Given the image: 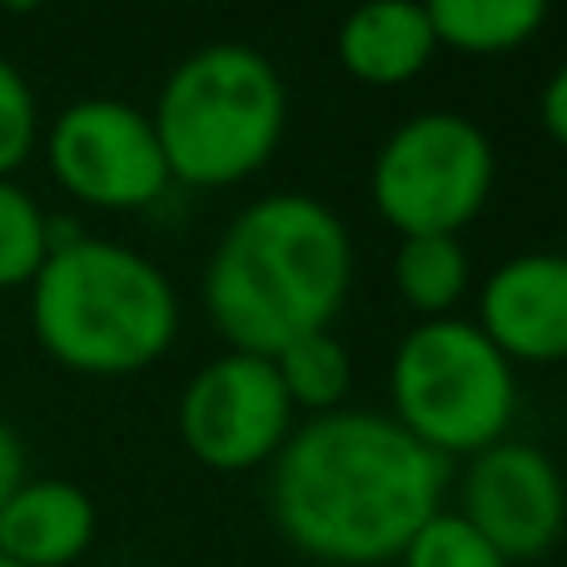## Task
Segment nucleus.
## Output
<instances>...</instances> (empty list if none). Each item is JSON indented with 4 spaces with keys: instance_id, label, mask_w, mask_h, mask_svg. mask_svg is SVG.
<instances>
[{
    "instance_id": "1",
    "label": "nucleus",
    "mask_w": 567,
    "mask_h": 567,
    "mask_svg": "<svg viewBox=\"0 0 567 567\" xmlns=\"http://www.w3.org/2000/svg\"><path fill=\"white\" fill-rule=\"evenodd\" d=\"M449 458L383 413L333 409L299 423L275 458L269 508L279 533L313 563H399L413 533L443 513Z\"/></svg>"
},
{
    "instance_id": "2",
    "label": "nucleus",
    "mask_w": 567,
    "mask_h": 567,
    "mask_svg": "<svg viewBox=\"0 0 567 567\" xmlns=\"http://www.w3.org/2000/svg\"><path fill=\"white\" fill-rule=\"evenodd\" d=\"M353 284L343 219L313 195H265L225 229L205 269L209 323L229 349L275 359L339 319Z\"/></svg>"
},
{
    "instance_id": "3",
    "label": "nucleus",
    "mask_w": 567,
    "mask_h": 567,
    "mask_svg": "<svg viewBox=\"0 0 567 567\" xmlns=\"http://www.w3.org/2000/svg\"><path fill=\"white\" fill-rule=\"evenodd\" d=\"M40 349L85 379H125L169 353L179 333L175 284L155 259L115 239H70L30 279Z\"/></svg>"
},
{
    "instance_id": "4",
    "label": "nucleus",
    "mask_w": 567,
    "mask_h": 567,
    "mask_svg": "<svg viewBox=\"0 0 567 567\" xmlns=\"http://www.w3.org/2000/svg\"><path fill=\"white\" fill-rule=\"evenodd\" d=\"M289 120V90L255 45H205L169 70L155 100L159 150L169 179L195 189H225L269 165Z\"/></svg>"
},
{
    "instance_id": "5",
    "label": "nucleus",
    "mask_w": 567,
    "mask_h": 567,
    "mask_svg": "<svg viewBox=\"0 0 567 567\" xmlns=\"http://www.w3.org/2000/svg\"><path fill=\"white\" fill-rule=\"evenodd\" d=\"M393 423L439 458H473L508 439L518 413L513 363L468 319H423L403 333L389 369Z\"/></svg>"
},
{
    "instance_id": "6",
    "label": "nucleus",
    "mask_w": 567,
    "mask_h": 567,
    "mask_svg": "<svg viewBox=\"0 0 567 567\" xmlns=\"http://www.w3.org/2000/svg\"><path fill=\"white\" fill-rule=\"evenodd\" d=\"M498 179V155L473 120L429 110L413 115L383 140L373 159V205L399 229L413 235H458L483 215Z\"/></svg>"
},
{
    "instance_id": "7",
    "label": "nucleus",
    "mask_w": 567,
    "mask_h": 567,
    "mask_svg": "<svg viewBox=\"0 0 567 567\" xmlns=\"http://www.w3.org/2000/svg\"><path fill=\"white\" fill-rule=\"evenodd\" d=\"M45 159L60 189L90 209H145L175 185L150 115L110 95L60 110L45 130Z\"/></svg>"
},
{
    "instance_id": "8",
    "label": "nucleus",
    "mask_w": 567,
    "mask_h": 567,
    "mask_svg": "<svg viewBox=\"0 0 567 567\" xmlns=\"http://www.w3.org/2000/svg\"><path fill=\"white\" fill-rule=\"evenodd\" d=\"M293 433V403L284 393L275 359L219 353L179 393V439L189 458L215 473H249L275 463Z\"/></svg>"
},
{
    "instance_id": "9",
    "label": "nucleus",
    "mask_w": 567,
    "mask_h": 567,
    "mask_svg": "<svg viewBox=\"0 0 567 567\" xmlns=\"http://www.w3.org/2000/svg\"><path fill=\"white\" fill-rule=\"evenodd\" d=\"M458 498V518L508 567L543 558L567 528V483L558 463L533 443L503 439L473 453Z\"/></svg>"
},
{
    "instance_id": "10",
    "label": "nucleus",
    "mask_w": 567,
    "mask_h": 567,
    "mask_svg": "<svg viewBox=\"0 0 567 567\" xmlns=\"http://www.w3.org/2000/svg\"><path fill=\"white\" fill-rule=\"evenodd\" d=\"M478 329L508 363L567 359V255H518L483 284Z\"/></svg>"
},
{
    "instance_id": "11",
    "label": "nucleus",
    "mask_w": 567,
    "mask_h": 567,
    "mask_svg": "<svg viewBox=\"0 0 567 567\" xmlns=\"http://www.w3.org/2000/svg\"><path fill=\"white\" fill-rule=\"evenodd\" d=\"M95 543V503L80 483L25 478L0 508V558L20 567H70Z\"/></svg>"
},
{
    "instance_id": "12",
    "label": "nucleus",
    "mask_w": 567,
    "mask_h": 567,
    "mask_svg": "<svg viewBox=\"0 0 567 567\" xmlns=\"http://www.w3.org/2000/svg\"><path fill=\"white\" fill-rule=\"evenodd\" d=\"M439 50L419 0H363L339 25V65L359 85H409Z\"/></svg>"
},
{
    "instance_id": "13",
    "label": "nucleus",
    "mask_w": 567,
    "mask_h": 567,
    "mask_svg": "<svg viewBox=\"0 0 567 567\" xmlns=\"http://www.w3.org/2000/svg\"><path fill=\"white\" fill-rule=\"evenodd\" d=\"M433 40L458 55H508L548 20V0H419Z\"/></svg>"
},
{
    "instance_id": "14",
    "label": "nucleus",
    "mask_w": 567,
    "mask_h": 567,
    "mask_svg": "<svg viewBox=\"0 0 567 567\" xmlns=\"http://www.w3.org/2000/svg\"><path fill=\"white\" fill-rule=\"evenodd\" d=\"M393 284H399L409 309H419L423 319H443L463 299V289H468V249L458 245V235L399 239Z\"/></svg>"
},
{
    "instance_id": "15",
    "label": "nucleus",
    "mask_w": 567,
    "mask_h": 567,
    "mask_svg": "<svg viewBox=\"0 0 567 567\" xmlns=\"http://www.w3.org/2000/svg\"><path fill=\"white\" fill-rule=\"evenodd\" d=\"M275 373H279L284 393H289L293 413L309 409L313 419H319V413L343 409V399H349V383H353L349 349H343V343L333 339L329 329L303 333V339H293L289 349H279L275 353Z\"/></svg>"
},
{
    "instance_id": "16",
    "label": "nucleus",
    "mask_w": 567,
    "mask_h": 567,
    "mask_svg": "<svg viewBox=\"0 0 567 567\" xmlns=\"http://www.w3.org/2000/svg\"><path fill=\"white\" fill-rule=\"evenodd\" d=\"M50 255V215L30 189L0 179V289H30Z\"/></svg>"
},
{
    "instance_id": "17",
    "label": "nucleus",
    "mask_w": 567,
    "mask_h": 567,
    "mask_svg": "<svg viewBox=\"0 0 567 567\" xmlns=\"http://www.w3.org/2000/svg\"><path fill=\"white\" fill-rule=\"evenodd\" d=\"M399 567H508L458 513H433L413 543L399 553Z\"/></svg>"
},
{
    "instance_id": "18",
    "label": "nucleus",
    "mask_w": 567,
    "mask_h": 567,
    "mask_svg": "<svg viewBox=\"0 0 567 567\" xmlns=\"http://www.w3.org/2000/svg\"><path fill=\"white\" fill-rule=\"evenodd\" d=\"M40 140V105L30 80L16 70V60L0 55V179H10L30 159Z\"/></svg>"
},
{
    "instance_id": "19",
    "label": "nucleus",
    "mask_w": 567,
    "mask_h": 567,
    "mask_svg": "<svg viewBox=\"0 0 567 567\" xmlns=\"http://www.w3.org/2000/svg\"><path fill=\"white\" fill-rule=\"evenodd\" d=\"M538 115H543V130H548L553 145H563V150H567V65L553 70V80L543 85Z\"/></svg>"
},
{
    "instance_id": "20",
    "label": "nucleus",
    "mask_w": 567,
    "mask_h": 567,
    "mask_svg": "<svg viewBox=\"0 0 567 567\" xmlns=\"http://www.w3.org/2000/svg\"><path fill=\"white\" fill-rule=\"evenodd\" d=\"M20 483H25V443L16 439L10 423H0V508H6V498Z\"/></svg>"
},
{
    "instance_id": "21",
    "label": "nucleus",
    "mask_w": 567,
    "mask_h": 567,
    "mask_svg": "<svg viewBox=\"0 0 567 567\" xmlns=\"http://www.w3.org/2000/svg\"><path fill=\"white\" fill-rule=\"evenodd\" d=\"M45 0H0V10H10V16H30V10H40Z\"/></svg>"
},
{
    "instance_id": "22",
    "label": "nucleus",
    "mask_w": 567,
    "mask_h": 567,
    "mask_svg": "<svg viewBox=\"0 0 567 567\" xmlns=\"http://www.w3.org/2000/svg\"><path fill=\"white\" fill-rule=\"evenodd\" d=\"M0 567H20V563H6V558H0Z\"/></svg>"
}]
</instances>
